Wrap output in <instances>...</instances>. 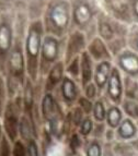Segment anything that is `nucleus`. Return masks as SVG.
<instances>
[{"instance_id":"f257e3e1","label":"nucleus","mask_w":138,"mask_h":156,"mask_svg":"<svg viewBox=\"0 0 138 156\" xmlns=\"http://www.w3.org/2000/svg\"><path fill=\"white\" fill-rule=\"evenodd\" d=\"M41 34L42 26L39 22L31 26L26 39V56H28V70L32 79L36 78L37 66H39V52L41 48Z\"/></svg>"},{"instance_id":"f03ea898","label":"nucleus","mask_w":138,"mask_h":156,"mask_svg":"<svg viewBox=\"0 0 138 156\" xmlns=\"http://www.w3.org/2000/svg\"><path fill=\"white\" fill-rule=\"evenodd\" d=\"M69 14H68V7L66 3L58 2L50 7V11L46 16V24L48 31L57 35H62L64 30L67 27Z\"/></svg>"},{"instance_id":"7ed1b4c3","label":"nucleus","mask_w":138,"mask_h":156,"mask_svg":"<svg viewBox=\"0 0 138 156\" xmlns=\"http://www.w3.org/2000/svg\"><path fill=\"white\" fill-rule=\"evenodd\" d=\"M122 82H121L120 72L117 69H113L110 73L109 80H107V95L112 99L113 103L120 104L122 101Z\"/></svg>"},{"instance_id":"20e7f679","label":"nucleus","mask_w":138,"mask_h":156,"mask_svg":"<svg viewBox=\"0 0 138 156\" xmlns=\"http://www.w3.org/2000/svg\"><path fill=\"white\" fill-rule=\"evenodd\" d=\"M118 65L129 76H138V56L134 52H123L118 57Z\"/></svg>"},{"instance_id":"39448f33","label":"nucleus","mask_w":138,"mask_h":156,"mask_svg":"<svg viewBox=\"0 0 138 156\" xmlns=\"http://www.w3.org/2000/svg\"><path fill=\"white\" fill-rule=\"evenodd\" d=\"M58 55V42L53 37H46L43 43L42 65H50L56 60Z\"/></svg>"},{"instance_id":"423d86ee","label":"nucleus","mask_w":138,"mask_h":156,"mask_svg":"<svg viewBox=\"0 0 138 156\" xmlns=\"http://www.w3.org/2000/svg\"><path fill=\"white\" fill-rule=\"evenodd\" d=\"M137 132V126L133 122V120L130 118H126V119H123L117 127L116 138L121 141L133 140Z\"/></svg>"},{"instance_id":"0eeeda50","label":"nucleus","mask_w":138,"mask_h":156,"mask_svg":"<svg viewBox=\"0 0 138 156\" xmlns=\"http://www.w3.org/2000/svg\"><path fill=\"white\" fill-rule=\"evenodd\" d=\"M12 46V33L9 24L2 22L0 24V60L5 59Z\"/></svg>"},{"instance_id":"6e6552de","label":"nucleus","mask_w":138,"mask_h":156,"mask_svg":"<svg viewBox=\"0 0 138 156\" xmlns=\"http://www.w3.org/2000/svg\"><path fill=\"white\" fill-rule=\"evenodd\" d=\"M9 69H10V78L19 79L23 72V58H22L21 49L17 47L11 52L10 59H9Z\"/></svg>"},{"instance_id":"1a4fd4ad","label":"nucleus","mask_w":138,"mask_h":156,"mask_svg":"<svg viewBox=\"0 0 138 156\" xmlns=\"http://www.w3.org/2000/svg\"><path fill=\"white\" fill-rule=\"evenodd\" d=\"M16 109L13 105H9L6 109V120H5V126L6 130L8 132L9 136L12 140H14L17 133V125H18V118L16 115Z\"/></svg>"},{"instance_id":"9d476101","label":"nucleus","mask_w":138,"mask_h":156,"mask_svg":"<svg viewBox=\"0 0 138 156\" xmlns=\"http://www.w3.org/2000/svg\"><path fill=\"white\" fill-rule=\"evenodd\" d=\"M110 70H111V65L107 61H102L100 65H98L95 70V83L99 86L100 89H102L103 86L106 84L107 80L110 76Z\"/></svg>"},{"instance_id":"9b49d317","label":"nucleus","mask_w":138,"mask_h":156,"mask_svg":"<svg viewBox=\"0 0 138 156\" xmlns=\"http://www.w3.org/2000/svg\"><path fill=\"white\" fill-rule=\"evenodd\" d=\"M62 94L67 103H73L78 95L77 86L69 78H65L62 84Z\"/></svg>"},{"instance_id":"f8f14e48","label":"nucleus","mask_w":138,"mask_h":156,"mask_svg":"<svg viewBox=\"0 0 138 156\" xmlns=\"http://www.w3.org/2000/svg\"><path fill=\"white\" fill-rule=\"evenodd\" d=\"M82 46H84V36L80 33H75L71 36L70 41H69V45H68L67 60H69L75 54H77Z\"/></svg>"},{"instance_id":"ddd939ff","label":"nucleus","mask_w":138,"mask_h":156,"mask_svg":"<svg viewBox=\"0 0 138 156\" xmlns=\"http://www.w3.org/2000/svg\"><path fill=\"white\" fill-rule=\"evenodd\" d=\"M105 118H106V121H107V125L110 127L114 129V128H117L118 125L121 123L122 121V112L118 107L116 106H112L110 107L109 110L106 112L105 114Z\"/></svg>"},{"instance_id":"4468645a","label":"nucleus","mask_w":138,"mask_h":156,"mask_svg":"<svg viewBox=\"0 0 138 156\" xmlns=\"http://www.w3.org/2000/svg\"><path fill=\"white\" fill-rule=\"evenodd\" d=\"M73 16H75V21L79 25H86L91 19V11L87 5H81L76 8L75 12H73Z\"/></svg>"},{"instance_id":"2eb2a0df","label":"nucleus","mask_w":138,"mask_h":156,"mask_svg":"<svg viewBox=\"0 0 138 156\" xmlns=\"http://www.w3.org/2000/svg\"><path fill=\"white\" fill-rule=\"evenodd\" d=\"M81 74H82L84 84H87L92 78V63L87 52L82 55V59H81Z\"/></svg>"},{"instance_id":"dca6fc26","label":"nucleus","mask_w":138,"mask_h":156,"mask_svg":"<svg viewBox=\"0 0 138 156\" xmlns=\"http://www.w3.org/2000/svg\"><path fill=\"white\" fill-rule=\"evenodd\" d=\"M90 52L95 59H103V58L109 57V54L106 52L103 43L100 41L99 38H95L93 43L90 46Z\"/></svg>"},{"instance_id":"f3484780","label":"nucleus","mask_w":138,"mask_h":156,"mask_svg":"<svg viewBox=\"0 0 138 156\" xmlns=\"http://www.w3.org/2000/svg\"><path fill=\"white\" fill-rule=\"evenodd\" d=\"M123 109L132 120H138V101L126 98L123 103Z\"/></svg>"},{"instance_id":"a211bd4d","label":"nucleus","mask_w":138,"mask_h":156,"mask_svg":"<svg viewBox=\"0 0 138 156\" xmlns=\"http://www.w3.org/2000/svg\"><path fill=\"white\" fill-rule=\"evenodd\" d=\"M62 76H63V65L62 63H57L56 66H54V68H53L50 73V78H48L50 85L53 86L55 84H57L60 81V79H62Z\"/></svg>"},{"instance_id":"6ab92c4d","label":"nucleus","mask_w":138,"mask_h":156,"mask_svg":"<svg viewBox=\"0 0 138 156\" xmlns=\"http://www.w3.org/2000/svg\"><path fill=\"white\" fill-rule=\"evenodd\" d=\"M126 95L128 99H135L138 98V86L135 81L127 79L126 81Z\"/></svg>"},{"instance_id":"aec40b11","label":"nucleus","mask_w":138,"mask_h":156,"mask_svg":"<svg viewBox=\"0 0 138 156\" xmlns=\"http://www.w3.org/2000/svg\"><path fill=\"white\" fill-rule=\"evenodd\" d=\"M105 114H106V110H105L103 103H102L101 101H98L93 106L94 119H95L96 121L101 122V121H103V120L105 119Z\"/></svg>"},{"instance_id":"412c9836","label":"nucleus","mask_w":138,"mask_h":156,"mask_svg":"<svg viewBox=\"0 0 138 156\" xmlns=\"http://www.w3.org/2000/svg\"><path fill=\"white\" fill-rule=\"evenodd\" d=\"M87 156H102V146L98 141H92L88 145Z\"/></svg>"},{"instance_id":"4be33fe9","label":"nucleus","mask_w":138,"mask_h":156,"mask_svg":"<svg viewBox=\"0 0 138 156\" xmlns=\"http://www.w3.org/2000/svg\"><path fill=\"white\" fill-rule=\"evenodd\" d=\"M54 101H53V97L50 94H47L46 96L44 97V101H43V112H44L45 116H50V114L54 110Z\"/></svg>"},{"instance_id":"5701e85b","label":"nucleus","mask_w":138,"mask_h":156,"mask_svg":"<svg viewBox=\"0 0 138 156\" xmlns=\"http://www.w3.org/2000/svg\"><path fill=\"white\" fill-rule=\"evenodd\" d=\"M20 132H21L22 138L25 139V140H29L30 136H31V128L28 122L25 117H23L21 119V123H20Z\"/></svg>"},{"instance_id":"b1692460","label":"nucleus","mask_w":138,"mask_h":156,"mask_svg":"<svg viewBox=\"0 0 138 156\" xmlns=\"http://www.w3.org/2000/svg\"><path fill=\"white\" fill-rule=\"evenodd\" d=\"M93 129V121L90 118H86V119L80 123V133L82 135H88Z\"/></svg>"},{"instance_id":"393cba45","label":"nucleus","mask_w":138,"mask_h":156,"mask_svg":"<svg viewBox=\"0 0 138 156\" xmlns=\"http://www.w3.org/2000/svg\"><path fill=\"white\" fill-rule=\"evenodd\" d=\"M100 33H101V35L104 37L105 39L112 38V36H113V30L107 23L100 24Z\"/></svg>"},{"instance_id":"a878e982","label":"nucleus","mask_w":138,"mask_h":156,"mask_svg":"<svg viewBox=\"0 0 138 156\" xmlns=\"http://www.w3.org/2000/svg\"><path fill=\"white\" fill-rule=\"evenodd\" d=\"M24 103H25V106L29 108L32 106V103H33V91H32V86L30 84V82H28V85H26L25 89V99H24Z\"/></svg>"},{"instance_id":"bb28decb","label":"nucleus","mask_w":138,"mask_h":156,"mask_svg":"<svg viewBox=\"0 0 138 156\" xmlns=\"http://www.w3.org/2000/svg\"><path fill=\"white\" fill-rule=\"evenodd\" d=\"M79 103H80V107H81V110H82V112H84L86 114H89V112H91V109H92V104H91V101H89V99H87V98H80Z\"/></svg>"},{"instance_id":"cd10ccee","label":"nucleus","mask_w":138,"mask_h":156,"mask_svg":"<svg viewBox=\"0 0 138 156\" xmlns=\"http://www.w3.org/2000/svg\"><path fill=\"white\" fill-rule=\"evenodd\" d=\"M28 156H39V150H37L36 143L33 140L29 142L28 145Z\"/></svg>"},{"instance_id":"c85d7f7f","label":"nucleus","mask_w":138,"mask_h":156,"mask_svg":"<svg viewBox=\"0 0 138 156\" xmlns=\"http://www.w3.org/2000/svg\"><path fill=\"white\" fill-rule=\"evenodd\" d=\"M86 94L87 96L89 97V98H93L94 96H95V86H94V84H89L88 86H87V90H86Z\"/></svg>"},{"instance_id":"c756f323","label":"nucleus","mask_w":138,"mask_h":156,"mask_svg":"<svg viewBox=\"0 0 138 156\" xmlns=\"http://www.w3.org/2000/svg\"><path fill=\"white\" fill-rule=\"evenodd\" d=\"M73 121H75L76 125H78L80 121H82V110L80 108L76 109L73 112Z\"/></svg>"},{"instance_id":"7c9ffc66","label":"nucleus","mask_w":138,"mask_h":156,"mask_svg":"<svg viewBox=\"0 0 138 156\" xmlns=\"http://www.w3.org/2000/svg\"><path fill=\"white\" fill-rule=\"evenodd\" d=\"M5 98V85H3V82L0 78V114H1V110H2V101Z\"/></svg>"},{"instance_id":"2f4dec72","label":"nucleus","mask_w":138,"mask_h":156,"mask_svg":"<svg viewBox=\"0 0 138 156\" xmlns=\"http://www.w3.org/2000/svg\"><path fill=\"white\" fill-rule=\"evenodd\" d=\"M10 155V151H9V145L5 140L2 141V145H1V153L0 156H9Z\"/></svg>"},{"instance_id":"473e14b6","label":"nucleus","mask_w":138,"mask_h":156,"mask_svg":"<svg viewBox=\"0 0 138 156\" xmlns=\"http://www.w3.org/2000/svg\"><path fill=\"white\" fill-rule=\"evenodd\" d=\"M69 71L73 73V76H77V74H78V72H79V70H78V59H75L73 61L71 66L69 67Z\"/></svg>"},{"instance_id":"72a5a7b5","label":"nucleus","mask_w":138,"mask_h":156,"mask_svg":"<svg viewBox=\"0 0 138 156\" xmlns=\"http://www.w3.org/2000/svg\"><path fill=\"white\" fill-rule=\"evenodd\" d=\"M135 46H136V48L138 49V35L135 37Z\"/></svg>"},{"instance_id":"f704fd0d","label":"nucleus","mask_w":138,"mask_h":156,"mask_svg":"<svg viewBox=\"0 0 138 156\" xmlns=\"http://www.w3.org/2000/svg\"><path fill=\"white\" fill-rule=\"evenodd\" d=\"M0 136H1V130H0Z\"/></svg>"},{"instance_id":"c9c22d12","label":"nucleus","mask_w":138,"mask_h":156,"mask_svg":"<svg viewBox=\"0 0 138 156\" xmlns=\"http://www.w3.org/2000/svg\"><path fill=\"white\" fill-rule=\"evenodd\" d=\"M137 130H138V128H137Z\"/></svg>"}]
</instances>
